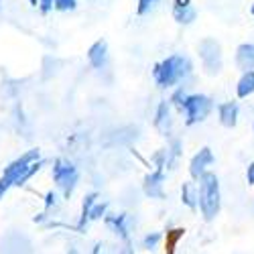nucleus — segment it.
<instances>
[{
    "mask_svg": "<svg viewBox=\"0 0 254 254\" xmlns=\"http://www.w3.org/2000/svg\"><path fill=\"white\" fill-rule=\"evenodd\" d=\"M193 61L183 53H171L153 65V79L159 90H175L193 75Z\"/></svg>",
    "mask_w": 254,
    "mask_h": 254,
    "instance_id": "1",
    "label": "nucleus"
},
{
    "mask_svg": "<svg viewBox=\"0 0 254 254\" xmlns=\"http://www.w3.org/2000/svg\"><path fill=\"white\" fill-rule=\"evenodd\" d=\"M197 191H199V214L203 222H214L220 211H222V185L220 177L209 171L197 181Z\"/></svg>",
    "mask_w": 254,
    "mask_h": 254,
    "instance_id": "2",
    "label": "nucleus"
},
{
    "mask_svg": "<svg viewBox=\"0 0 254 254\" xmlns=\"http://www.w3.org/2000/svg\"><path fill=\"white\" fill-rule=\"evenodd\" d=\"M51 179L55 183V189L61 193V197L71 199L79 185V169L75 167L73 161L65 157H57L51 163Z\"/></svg>",
    "mask_w": 254,
    "mask_h": 254,
    "instance_id": "3",
    "label": "nucleus"
},
{
    "mask_svg": "<svg viewBox=\"0 0 254 254\" xmlns=\"http://www.w3.org/2000/svg\"><path fill=\"white\" fill-rule=\"evenodd\" d=\"M214 110H216L214 98L207 96V94H201V92H191L179 112L183 114V124L191 128V126L203 124L211 114H214Z\"/></svg>",
    "mask_w": 254,
    "mask_h": 254,
    "instance_id": "4",
    "label": "nucleus"
},
{
    "mask_svg": "<svg viewBox=\"0 0 254 254\" xmlns=\"http://www.w3.org/2000/svg\"><path fill=\"white\" fill-rule=\"evenodd\" d=\"M197 55H199V63L205 73L209 75H218L224 67V53H222V45L216 39H203L199 47H197Z\"/></svg>",
    "mask_w": 254,
    "mask_h": 254,
    "instance_id": "5",
    "label": "nucleus"
},
{
    "mask_svg": "<svg viewBox=\"0 0 254 254\" xmlns=\"http://www.w3.org/2000/svg\"><path fill=\"white\" fill-rule=\"evenodd\" d=\"M37 161H41V151L39 149H29V151H25L20 157H16L14 161H10L4 169H2V175H0V179H2L10 189L14 187V183L20 179V175H23L27 169L33 165V163H37Z\"/></svg>",
    "mask_w": 254,
    "mask_h": 254,
    "instance_id": "6",
    "label": "nucleus"
},
{
    "mask_svg": "<svg viewBox=\"0 0 254 254\" xmlns=\"http://www.w3.org/2000/svg\"><path fill=\"white\" fill-rule=\"evenodd\" d=\"M102 224L108 228L122 244L132 242L134 222H132V216L128 214V211H108V216L104 218Z\"/></svg>",
    "mask_w": 254,
    "mask_h": 254,
    "instance_id": "7",
    "label": "nucleus"
},
{
    "mask_svg": "<svg viewBox=\"0 0 254 254\" xmlns=\"http://www.w3.org/2000/svg\"><path fill=\"white\" fill-rule=\"evenodd\" d=\"M214 163H216V155H214V151H211V146H201V149L189 159V165H187L189 179L199 181L205 173L211 171Z\"/></svg>",
    "mask_w": 254,
    "mask_h": 254,
    "instance_id": "8",
    "label": "nucleus"
},
{
    "mask_svg": "<svg viewBox=\"0 0 254 254\" xmlns=\"http://www.w3.org/2000/svg\"><path fill=\"white\" fill-rule=\"evenodd\" d=\"M165 181H167V171L163 169H153L142 177V193L149 199L163 201L165 199Z\"/></svg>",
    "mask_w": 254,
    "mask_h": 254,
    "instance_id": "9",
    "label": "nucleus"
},
{
    "mask_svg": "<svg viewBox=\"0 0 254 254\" xmlns=\"http://www.w3.org/2000/svg\"><path fill=\"white\" fill-rule=\"evenodd\" d=\"M216 114H218V122L224 128H236L240 122V104L236 100H226L222 104L216 106Z\"/></svg>",
    "mask_w": 254,
    "mask_h": 254,
    "instance_id": "10",
    "label": "nucleus"
},
{
    "mask_svg": "<svg viewBox=\"0 0 254 254\" xmlns=\"http://www.w3.org/2000/svg\"><path fill=\"white\" fill-rule=\"evenodd\" d=\"M173 106L169 100H161L157 104V110H155V118H153V126L161 132V134H171V128H173Z\"/></svg>",
    "mask_w": 254,
    "mask_h": 254,
    "instance_id": "11",
    "label": "nucleus"
},
{
    "mask_svg": "<svg viewBox=\"0 0 254 254\" xmlns=\"http://www.w3.org/2000/svg\"><path fill=\"white\" fill-rule=\"evenodd\" d=\"M108 61H110V47H108V43H106L104 39L94 41V43L90 45V49H88V63H90V67L98 69V71L106 69Z\"/></svg>",
    "mask_w": 254,
    "mask_h": 254,
    "instance_id": "12",
    "label": "nucleus"
},
{
    "mask_svg": "<svg viewBox=\"0 0 254 254\" xmlns=\"http://www.w3.org/2000/svg\"><path fill=\"white\" fill-rule=\"evenodd\" d=\"M100 201V193L98 191H90L83 195L81 199V207H79V216H77V222L73 226V230L77 232V234H86L88 232V226H90V211L92 207Z\"/></svg>",
    "mask_w": 254,
    "mask_h": 254,
    "instance_id": "13",
    "label": "nucleus"
},
{
    "mask_svg": "<svg viewBox=\"0 0 254 254\" xmlns=\"http://www.w3.org/2000/svg\"><path fill=\"white\" fill-rule=\"evenodd\" d=\"M234 65L240 73L254 71V43H240L234 51Z\"/></svg>",
    "mask_w": 254,
    "mask_h": 254,
    "instance_id": "14",
    "label": "nucleus"
},
{
    "mask_svg": "<svg viewBox=\"0 0 254 254\" xmlns=\"http://www.w3.org/2000/svg\"><path fill=\"white\" fill-rule=\"evenodd\" d=\"M179 197H181V203L187 207V209H197L199 207V191H197V181L189 179L181 185L179 189Z\"/></svg>",
    "mask_w": 254,
    "mask_h": 254,
    "instance_id": "15",
    "label": "nucleus"
},
{
    "mask_svg": "<svg viewBox=\"0 0 254 254\" xmlns=\"http://www.w3.org/2000/svg\"><path fill=\"white\" fill-rule=\"evenodd\" d=\"M252 96H254V71H244L236 81V98L248 100Z\"/></svg>",
    "mask_w": 254,
    "mask_h": 254,
    "instance_id": "16",
    "label": "nucleus"
},
{
    "mask_svg": "<svg viewBox=\"0 0 254 254\" xmlns=\"http://www.w3.org/2000/svg\"><path fill=\"white\" fill-rule=\"evenodd\" d=\"M167 153H169V165H167V171H175L177 169V163L183 155V142L181 138L173 136L167 140Z\"/></svg>",
    "mask_w": 254,
    "mask_h": 254,
    "instance_id": "17",
    "label": "nucleus"
},
{
    "mask_svg": "<svg viewBox=\"0 0 254 254\" xmlns=\"http://www.w3.org/2000/svg\"><path fill=\"white\" fill-rule=\"evenodd\" d=\"M173 20L181 27H191L197 20V10L195 6H187V8H173Z\"/></svg>",
    "mask_w": 254,
    "mask_h": 254,
    "instance_id": "18",
    "label": "nucleus"
},
{
    "mask_svg": "<svg viewBox=\"0 0 254 254\" xmlns=\"http://www.w3.org/2000/svg\"><path fill=\"white\" fill-rule=\"evenodd\" d=\"M45 165H47V161L45 159H41V161H37V163H33L29 169H27V171L23 173V175H20V179L14 183V187H25L33 177H37L41 171H43V169H45Z\"/></svg>",
    "mask_w": 254,
    "mask_h": 254,
    "instance_id": "19",
    "label": "nucleus"
},
{
    "mask_svg": "<svg viewBox=\"0 0 254 254\" xmlns=\"http://www.w3.org/2000/svg\"><path fill=\"white\" fill-rule=\"evenodd\" d=\"M165 240V236H163V232H146V234L142 236V240H140V246L146 250V252H155V250H159V246H161V242Z\"/></svg>",
    "mask_w": 254,
    "mask_h": 254,
    "instance_id": "20",
    "label": "nucleus"
},
{
    "mask_svg": "<svg viewBox=\"0 0 254 254\" xmlns=\"http://www.w3.org/2000/svg\"><path fill=\"white\" fill-rule=\"evenodd\" d=\"M189 94H191V92H189L187 86L183 83V86H177L175 90H171V96H169L167 100L171 102V106H173L175 110H181V108H183V104H185V100L189 98Z\"/></svg>",
    "mask_w": 254,
    "mask_h": 254,
    "instance_id": "21",
    "label": "nucleus"
},
{
    "mask_svg": "<svg viewBox=\"0 0 254 254\" xmlns=\"http://www.w3.org/2000/svg\"><path fill=\"white\" fill-rule=\"evenodd\" d=\"M61 193L57 191V189H49V191H45L43 195V211H47V214H53V211L59 207V201H61Z\"/></svg>",
    "mask_w": 254,
    "mask_h": 254,
    "instance_id": "22",
    "label": "nucleus"
},
{
    "mask_svg": "<svg viewBox=\"0 0 254 254\" xmlns=\"http://www.w3.org/2000/svg\"><path fill=\"white\" fill-rule=\"evenodd\" d=\"M108 211H110V201H106V199L98 201L90 211V224L92 222H104V218L108 216Z\"/></svg>",
    "mask_w": 254,
    "mask_h": 254,
    "instance_id": "23",
    "label": "nucleus"
},
{
    "mask_svg": "<svg viewBox=\"0 0 254 254\" xmlns=\"http://www.w3.org/2000/svg\"><path fill=\"white\" fill-rule=\"evenodd\" d=\"M77 0H53V10L55 12H73L77 8Z\"/></svg>",
    "mask_w": 254,
    "mask_h": 254,
    "instance_id": "24",
    "label": "nucleus"
},
{
    "mask_svg": "<svg viewBox=\"0 0 254 254\" xmlns=\"http://www.w3.org/2000/svg\"><path fill=\"white\" fill-rule=\"evenodd\" d=\"M159 2V0H138V4H136V14L138 16H144L146 12H151L155 8V4Z\"/></svg>",
    "mask_w": 254,
    "mask_h": 254,
    "instance_id": "25",
    "label": "nucleus"
},
{
    "mask_svg": "<svg viewBox=\"0 0 254 254\" xmlns=\"http://www.w3.org/2000/svg\"><path fill=\"white\" fill-rule=\"evenodd\" d=\"M244 177H246V183H248L250 187H254V161H250V163L246 165V173H244Z\"/></svg>",
    "mask_w": 254,
    "mask_h": 254,
    "instance_id": "26",
    "label": "nucleus"
},
{
    "mask_svg": "<svg viewBox=\"0 0 254 254\" xmlns=\"http://www.w3.org/2000/svg\"><path fill=\"white\" fill-rule=\"evenodd\" d=\"M53 10V0H39V12L41 14H49Z\"/></svg>",
    "mask_w": 254,
    "mask_h": 254,
    "instance_id": "27",
    "label": "nucleus"
},
{
    "mask_svg": "<svg viewBox=\"0 0 254 254\" xmlns=\"http://www.w3.org/2000/svg\"><path fill=\"white\" fill-rule=\"evenodd\" d=\"M92 254H108V246H106V242H96L94 248H92Z\"/></svg>",
    "mask_w": 254,
    "mask_h": 254,
    "instance_id": "28",
    "label": "nucleus"
},
{
    "mask_svg": "<svg viewBox=\"0 0 254 254\" xmlns=\"http://www.w3.org/2000/svg\"><path fill=\"white\" fill-rule=\"evenodd\" d=\"M49 218H51V216L47 214V211H41V214H37V216L33 218V222H35V224H47Z\"/></svg>",
    "mask_w": 254,
    "mask_h": 254,
    "instance_id": "29",
    "label": "nucleus"
},
{
    "mask_svg": "<svg viewBox=\"0 0 254 254\" xmlns=\"http://www.w3.org/2000/svg\"><path fill=\"white\" fill-rule=\"evenodd\" d=\"M116 254H136V252H134L132 242H126L122 248H118V252H116Z\"/></svg>",
    "mask_w": 254,
    "mask_h": 254,
    "instance_id": "30",
    "label": "nucleus"
},
{
    "mask_svg": "<svg viewBox=\"0 0 254 254\" xmlns=\"http://www.w3.org/2000/svg\"><path fill=\"white\" fill-rule=\"evenodd\" d=\"M187 6H193L191 0H173V8H187Z\"/></svg>",
    "mask_w": 254,
    "mask_h": 254,
    "instance_id": "31",
    "label": "nucleus"
},
{
    "mask_svg": "<svg viewBox=\"0 0 254 254\" xmlns=\"http://www.w3.org/2000/svg\"><path fill=\"white\" fill-rule=\"evenodd\" d=\"M29 4H31L33 8H39V0H29Z\"/></svg>",
    "mask_w": 254,
    "mask_h": 254,
    "instance_id": "32",
    "label": "nucleus"
},
{
    "mask_svg": "<svg viewBox=\"0 0 254 254\" xmlns=\"http://www.w3.org/2000/svg\"><path fill=\"white\" fill-rule=\"evenodd\" d=\"M250 14H252V16H254V4H252V6H250Z\"/></svg>",
    "mask_w": 254,
    "mask_h": 254,
    "instance_id": "33",
    "label": "nucleus"
},
{
    "mask_svg": "<svg viewBox=\"0 0 254 254\" xmlns=\"http://www.w3.org/2000/svg\"><path fill=\"white\" fill-rule=\"evenodd\" d=\"M0 4H2V0H0Z\"/></svg>",
    "mask_w": 254,
    "mask_h": 254,
    "instance_id": "34",
    "label": "nucleus"
}]
</instances>
